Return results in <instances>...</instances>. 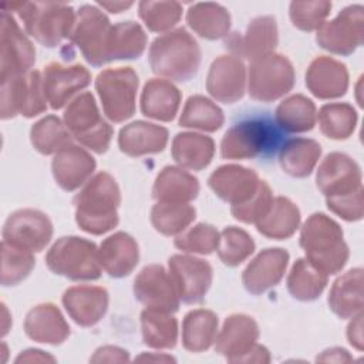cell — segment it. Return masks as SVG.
Masks as SVG:
<instances>
[{
  "label": "cell",
  "mask_w": 364,
  "mask_h": 364,
  "mask_svg": "<svg viewBox=\"0 0 364 364\" xmlns=\"http://www.w3.org/2000/svg\"><path fill=\"white\" fill-rule=\"evenodd\" d=\"M286 134L266 111L237 118L225 134L220 154L235 159H272L282 149Z\"/></svg>",
  "instance_id": "1"
},
{
  "label": "cell",
  "mask_w": 364,
  "mask_h": 364,
  "mask_svg": "<svg viewBox=\"0 0 364 364\" xmlns=\"http://www.w3.org/2000/svg\"><path fill=\"white\" fill-rule=\"evenodd\" d=\"M77 223L82 230L100 235L118 223L117 208L119 205V191L115 181L105 172H100L77 195Z\"/></svg>",
  "instance_id": "2"
},
{
  "label": "cell",
  "mask_w": 364,
  "mask_h": 364,
  "mask_svg": "<svg viewBox=\"0 0 364 364\" xmlns=\"http://www.w3.org/2000/svg\"><path fill=\"white\" fill-rule=\"evenodd\" d=\"M199 61V47L183 28L158 37L149 50L152 71L176 81H186L195 75Z\"/></svg>",
  "instance_id": "3"
},
{
  "label": "cell",
  "mask_w": 364,
  "mask_h": 364,
  "mask_svg": "<svg viewBox=\"0 0 364 364\" xmlns=\"http://www.w3.org/2000/svg\"><path fill=\"white\" fill-rule=\"evenodd\" d=\"M300 245L309 260L328 273H336L347 260L348 252L338 225L323 213L313 215L303 226Z\"/></svg>",
  "instance_id": "4"
},
{
  "label": "cell",
  "mask_w": 364,
  "mask_h": 364,
  "mask_svg": "<svg viewBox=\"0 0 364 364\" xmlns=\"http://www.w3.org/2000/svg\"><path fill=\"white\" fill-rule=\"evenodd\" d=\"M14 10L24 21L26 30L43 46L55 47L61 38L71 34L74 24L73 7L63 3H1Z\"/></svg>",
  "instance_id": "5"
},
{
  "label": "cell",
  "mask_w": 364,
  "mask_h": 364,
  "mask_svg": "<svg viewBox=\"0 0 364 364\" xmlns=\"http://www.w3.org/2000/svg\"><path fill=\"white\" fill-rule=\"evenodd\" d=\"M47 266L71 280H94L101 274L95 245L81 237H61L47 255Z\"/></svg>",
  "instance_id": "6"
},
{
  "label": "cell",
  "mask_w": 364,
  "mask_h": 364,
  "mask_svg": "<svg viewBox=\"0 0 364 364\" xmlns=\"http://www.w3.org/2000/svg\"><path fill=\"white\" fill-rule=\"evenodd\" d=\"M95 85L109 119L121 122L134 114L138 77L129 67L101 73Z\"/></svg>",
  "instance_id": "7"
},
{
  "label": "cell",
  "mask_w": 364,
  "mask_h": 364,
  "mask_svg": "<svg viewBox=\"0 0 364 364\" xmlns=\"http://www.w3.org/2000/svg\"><path fill=\"white\" fill-rule=\"evenodd\" d=\"M40 73L31 71L27 77L14 75L1 80V118L7 119L16 114L27 118L46 109V94Z\"/></svg>",
  "instance_id": "8"
},
{
  "label": "cell",
  "mask_w": 364,
  "mask_h": 364,
  "mask_svg": "<svg viewBox=\"0 0 364 364\" xmlns=\"http://www.w3.org/2000/svg\"><path fill=\"white\" fill-rule=\"evenodd\" d=\"M64 118L67 127L80 142L98 154L107 151L112 131L111 127L100 118L91 94L85 92L78 97L70 108H67Z\"/></svg>",
  "instance_id": "9"
},
{
  "label": "cell",
  "mask_w": 364,
  "mask_h": 364,
  "mask_svg": "<svg viewBox=\"0 0 364 364\" xmlns=\"http://www.w3.org/2000/svg\"><path fill=\"white\" fill-rule=\"evenodd\" d=\"M294 75L291 64L283 55H263L250 67L249 94L259 101H272L289 92Z\"/></svg>",
  "instance_id": "10"
},
{
  "label": "cell",
  "mask_w": 364,
  "mask_h": 364,
  "mask_svg": "<svg viewBox=\"0 0 364 364\" xmlns=\"http://www.w3.org/2000/svg\"><path fill=\"white\" fill-rule=\"evenodd\" d=\"M51 233V223L44 213L24 209L14 212L6 220L3 242L27 252H40L50 242Z\"/></svg>",
  "instance_id": "11"
},
{
  "label": "cell",
  "mask_w": 364,
  "mask_h": 364,
  "mask_svg": "<svg viewBox=\"0 0 364 364\" xmlns=\"http://www.w3.org/2000/svg\"><path fill=\"white\" fill-rule=\"evenodd\" d=\"M111 30L109 20L94 6H82L71 33V40L81 47L88 63L101 65L105 63V44Z\"/></svg>",
  "instance_id": "12"
},
{
  "label": "cell",
  "mask_w": 364,
  "mask_h": 364,
  "mask_svg": "<svg viewBox=\"0 0 364 364\" xmlns=\"http://www.w3.org/2000/svg\"><path fill=\"white\" fill-rule=\"evenodd\" d=\"M36 51L13 16L1 11V80L24 74L36 60Z\"/></svg>",
  "instance_id": "13"
},
{
  "label": "cell",
  "mask_w": 364,
  "mask_h": 364,
  "mask_svg": "<svg viewBox=\"0 0 364 364\" xmlns=\"http://www.w3.org/2000/svg\"><path fill=\"white\" fill-rule=\"evenodd\" d=\"M171 277L178 296L183 303H200L212 282V267L209 263L188 257L172 256L169 259Z\"/></svg>",
  "instance_id": "14"
},
{
  "label": "cell",
  "mask_w": 364,
  "mask_h": 364,
  "mask_svg": "<svg viewBox=\"0 0 364 364\" xmlns=\"http://www.w3.org/2000/svg\"><path fill=\"white\" fill-rule=\"evenodd\" d=\"M135 297L152 310L176 311L178 293L172 277L166 274L162 266L152 264L145 267L135 279Z\"/></svg>",
  "instance_id": "15"
},
{
  "label": "cell",
  "mask_w": 364,
  "mask_h": 364,
  "mask_svg": "<svg viewBox=\"0 0 364 364\" xmlns=\"http://www.w3.org/2000/svg\"><path fill=\"white\" fill-rule=\"evenodd\" d=\"M361 23H363V7L361 6H350L344 9L338 17L327 24H324L317 33V43L333 53L337 54H350L354 51L361 41L347 36L361 37Z\"/></svg>",
  "instance_id": "16"
},
{
  "label": "cell",
  "mask_w": 364,
  "mask_h": 364,
  "mask_svg": "<svg viewBox=\"0 0 364 364\" xmlns=\"http://www.w3.org/2000/svg\"><path fill=\"white\" fill-rule=\"evenodd\" d=\"M209 186L223 200L237 206L242 205L245 199H252L256 195L260 186V181H257L255 172L246 168L226 165L220 166L210 175Z\"/></svg>",
  "instance_id": "17"
},
{
  "label": "cell",
  "mask_w": 364,
  "mask_h": 364,
  "mask_svg": "<svg viewBox=\"0 0 364 364\" xmlns=\"http://www.w3.org/2000/svg\"><path fill=\"white\" fill-rule=\"evenodd\" d=\"M245 67L236 58L223 55L213 61L208 75V91L216 100L232 104L243 95Z\"/></svg>",
  "instance_id": "18"
},
{
  "label": "cell",
  "mask_w": 364,
  "mask_h": 364,
  "mask_svg": "<svg viewBox=\"0 0 364 364\" xmlns=\"http://www.w3.org/2000/svg\"><path fill=\"white\" fill-rule=\"evenodd\" d=\"M289 260L282 249H266L243 272V283L247 291L259 294L276 286L283 276Z\"/></svg>",
  "instance_id": "19"
},
{
  "label": "cell",
  "mask_w": 364,
  "mask_h": 364,
  "mask_svg": "<svg viewBox=\"0 0 364 364\" xmlns=\"http://www.w3.org/2000/svg\"><path fill=\"white\" fill-rule=\"evenodd\" d=\"M353 182L360 183L358 166L346 155L331 154L326 158L317 173V186L328 198L347 196Z\"/></svg>",
  "instance_id": "20"
},
{
  "label": "cell",
  "mask_w": 364,
  "mask_h": 364,
  "mask_svg": "<svg viewBox=\"0 0 364 364\" xmlns=\"http://www.w3.org/2000/svg\"><path fill=\"white\" fill-rule=\"evenodd\" d=\"M44 75V94L54 109L61 108L71 94L90 84V74L82 65L61 67L54 63L46 67Z\"/></svg>",
  "instance_id": "21"
},
{
  "label": "cell",
  "mask_w": 364,
  "mask_h": 364,
  "mask_svg": "<svg viewBox=\"0 0 364 364\" xmlns=\"http://www.w3.org/2000/svg\"><path fill=\"white\" fill-rule=\"evenodd\" d=\"M277 43V28L273 17H257L255 18L245 36H235L226 41V48L229 47L233 53L245 55V58H257L260 54L270 51Z\"/></svg>",
  "instance_id": "22"
},
{
  "label": "cell",
  "mask_w": 364,
  "mask_h": 364,
  "mask_svg": "<svg viewBox=\"0 0 364 364\" xmlns=\"http://www.w3.org/2000/svg\"><path fill=\"white\" fill-rule=\"evenodd\" d=\"M63 303L75 323L92 326L104 316L108 294L100 287H73L64 293Z\"/></svg>",
  "instance_id": "23"
},
{
  "label": "cell",
  "mask_w": 364,
  "mask_h": 364,
  "mask_svg": "<svg viewBox=\"0 0 364 364\" xmlns=\"http://www.w3.org/2000/svg\"><path fill=\"white\" fill-rule=\"evenodd\" d=\"M94 168V158L77 146L64 148L53 161L54 178L65 191H74L78 188Z\"/></svg>",
  "instance_id": "24"
},
{
  "label": "cell",
  "mask_w": 364,
  "mask_h": 364,
  "mask_svg": "<svg viewBox=\"0 0 364 364\" xmlns=\"http://www.w3.org/2000/svg\"><path fill=\"white\" fill-rule=\"evenodd\" d=\"M100 260L109 276L124 277L138 263V246L129 235L117 233L101 245Z\"/></svg>",
  "instance_id": "25"
},
{
  "label": "cell",
  "mask_w": 364,
  "mask_h": 364,
  "mask_svg": "<svg viewBox=\"0 0 364 364\" xmlns=\"http://www.w3.org/2000/svg\"><path fill=\"white\" fill-rule=\"evenodd\" d=\"M333 60L317 58L311 63L306 74V85L316 97L334 98L346 94L347 90V71L346 67L337 61L330 71Z\"/></svg>",
  "instance_id": "26"
},
{
  "label": "cell",
  "mask_w": 364,
  "mask_h": 364,
  "mask_svg": "<svg viewBox=\"0 0 364 364\" xmlns=\"http://www.w3.org/2000/svg\"><path fill=\"white\" fill-rule=\"evenodd\" d=\"M168 141V131L142 121L129 124L121 129L119 148L122 152L136 156L142 154L161 152Z\"/></svg>",
  "instance_id": "27"
},
{
  "label": "cell",
  "mask_w": 364,
  "mask_h": 364,
  "mask_svg": "<svg viewBox=\"0 0 364 364\" xmlns=\"http://www.w3.org/2000/svg\"><path fill=\"white\" fill-rule=\"evenodd\" d=\"M179 100V91L172 84L164 80H152L144 88L141 109L145 117L171 121L176 114Z\"/></svg>",
  "instance_id": "28"
},
{
  "label": "cell",
  "mask_w": 364,
  "mask_h": 364,
  "mask_svg": "<svg viewBox=\"0 0 364 364\" xmlns=\"http://www.w3.org/2000/svg\"><path fill=\"white\" fill-rule=\"evenodd\" d=\"M145 34L134 21L111 27L105 44V63L118 58H138L145 48Z\"/></svg>",
  "instance_id": "29"
},
{
  "label": "cell",
  "mask_w": 364,
  "mask_h": 364,
  "mask_svg": "<svg viewBox=\"0 0 364 364\" xmlns=\"http://www.w3.org/2000/svg\"><path fill=\"white\" fill-rule=\"evenodd\" d=\"M186 21L200 37L215 40L226 36L230 26V16L220 4L198 3L188 10Z\"/></svg>",
  "instance_id": "30"
},
{
  "label": "cell",
  "mask_w": 364,
  "mask_h": 364,
  "mask_svg": "<svg viewBox=\"0 0 364 364\" xmlns=\"http://www.w3.org/2000/svg\"><path fill=\"white\" fill-rule=\"evenodd\" d=\"M320 152V145L311 139H290L280 149V165L289 175L303 178L311 172Z\"/></svg>",
  "instance_id": "31"
},
{
  "label": "cell",
  "mask_w": 364,
  "mask_h": 364,
  "mask_svg": "<svg viewBox=\"0 0 364 364\" xmlns=\"http://www.w3.org/2000/svg\"><path fill=\"white\" fill-rule=\"evenodd\" d=\"M173 159L189 169L205 168L213 155V141L198 134H178L172 148Z\"/></svg>",
  "instance_id": "32"
},
{
  "label": "cell",
  "mask_w": 364,
  "mask_h": 364,
  "mask_svg": "<svg viewBox=\"0 0 364 364\" xmlns=\"http://www.w3.org/2000/svg\"><path fill=\"white\" fill-rule=\"evenodd\" d=\"M199 185L196 178L176 168L166 166L156 178L152 196L158 200H191L196 198Z\"/></svg>",
  "instance_id": "33"
},
{
  "label": "cell",
  "mask_w": 364,
  "mask_h": 364,
  "mask_svg": "<svg viewBox=\"0 0 364 364\" xmlns=\"http://www.w3.org/2000/svg\"><path fill=\"white\" fill-rule=\"evenodd\" d=\"M272 205L270 213L257 222V230L269 237H289L297 229L299 209L286 198H277Z\"/></svg>",
  "instance_id": "34"
},
{
  "label": "cell",
  "mask_w": 364,
  "mask_h": 364,
  "mask_svg": "<svg viewBox=\"0 0 364 364\" xmlns=\"http://www.w3.org/2000/svg\"><path fill=\"white\" fill-rule=\"evenodd\" d=\"M276 118L283 131H310L314 127V104L303 95H293L277 107Z\"/></svg>",
  "instance_id": "35"
},
{
  "label": "cell",
  "mask_w": 364,
  "mask_h": 364,
  "mask_svg": "<svg viewBox=\"0 0 364 364\" xmlns=\"http://www.w3.org/2000/svg\"><path fill=\"white\" fill-rule=\"evenodd\" d=\"M179 124L181 127L216 131L223 124V114L208 98L195 95L188 100Z\"/></svg>",
  "instance_id": "36"
},
{
  "label": "cell",
  "mask_w": 364,
  "mask_h": 364,
  "mask_svg": "<svg viewBox=\"0 0 364 364\" xmlns=\"http://www.w3.org/2000/svg\"><path fill=\"white\" fill-rule=\"evenodd\" d=\"M144 343L152 347H173L176 340V321L164 316L161 310H145L142 313Z\"/></svg>",
  "instance_id": "37"
},
{
  "label": "cell",
  "mask_w": 364,
  "mask_h": 364,
  "mask_svg": "<svg viewBox=\"0 0 364 364\" xmlns=\"http://www.w3.org/2000/svg\"><path fill=\"white\" fill-rule=\"evenodd\" d=\"M326 286V276L313 270L304 260H297L293 266L287 287L293 297L299 300H314Z\"/></svg>",
  "instance_id": "38"
},
{
  "label": "cell",
  "mask_w": 364,
  "mask_h": 364,
  "mask_svg": "<svg viewBox=\"0 0 364 364\" xmlns=\"http://www.w3.org/2000/svg\"><path fill=\"white\" fill-rule=\"evenodd\" d=\"M31 142L41 154L64 149L70 144V134L55 117H47L31 128Z\"/></svg>",
  "instance_id": "39"
},
{
  "label": "cell",
  "mask_w": 364,
  "mask_h": 364,
  "mask_svg": "<svg viewBox=\"0 0 364 364\" xmlns=\"http://www.w3.org/2000/svg\"><path fill=\"white\" fill-rule=\"evenodd\" d=\"M218 324L213 313L206 310L191 311L185 317V346L189 350H203L212 343Z\"/></svg>",
  "instance_id": "40"
},
{
  "label": "cell",
  "mask_w": 364,
  "mask_h": 364,
  "mask_svg": "<svg viewBox=\"0 0 364 364\" xmlns=\"http://www.w3.org/2000/svg\"><path fill=\"white\" fill-rule=\"evenodd\" d=\"M182 14V7L176 1H141L139 17L151 31H164L173 27Z\"/></svg>",
  "instance_id": "41"
},
{
  "label": "cell",
  "mask_w": 364,
  "mask_h": 364,
  "mask_svg": "<svg viewBox=\"0 0 364 364\" xmlns=\"http://www.w3.org/2000/svg\"><path fill=\"white\" fill-rule=\"evenodd\" d=\"M318 117L323 134L333 139L347 138L355 124V112L346 104L324 105Z\"/></svg>",
  "instance_id": "42"
},
{
  "label": "cell",
  "mask_w": 364,
  "mask_h": 364,
  "mask_svg": "<svg viewBox=\"0 0 364 364\" xmlns=\"http://www.w3.org/2000/svg\"><path fill=\"white\" fill-rule=\"evenodd\" d=\"M155 229L164 235H173L185 229V226L195 219V209L191 206H179L158 203L151 213Z\"/></svg>",
  "instance_id": "43"
},
{
  "label": "cell",
  "mask_w": 364,
  "mask_h": 364,
  "mask_svg": "<svg viewBox=\"0 0 364 364\" xmlns=\"http://www.w3.org/2000/svg\"><path fill=\"white\" fill-rule=\"evenodd\" d=\"M255 250L252 237L233 226L222 232V240L219 247V257L228 266H237Z\"/></svg>",
  "instance_id": "44"
},
{
  "label": "cell",
  "mask_w": 364,
  "mask_h": 364,
  "mask_svg": "<svg viewBox=\"0 0 364 364\" xmlns=\"http://www.w3.org/2000/svg\"><path fill=\"white\" fill-rule=\"evenodd\" d=\"M3 247V286H14L20 280L26 279L34 266V259L30 252L14 247L6 242L1 243Z\"/></svg>",
  "instance_id": "45"
},
{
  "label": "cell",
  "mask_w": 364,
  "mask_h": 364,
  "mask_svg": "<svg viewBox=\"0 0 364 364\" xmlns=\"http://www.w3.org/2000/svg\"><path fill=\"white\" fill-rule=\"evenodd\" d=\"M357 272L358 269L350 270L344 277L338 279L328 297L333 311L340 317H348L354 314L355 310L361 309V293L354 294L353 291V279Z\"/></svg>",
  "instance_id": "46"
},
{
  "label": "cell",
  "mask_w": 364,
  "mask_h": 364,
  "mask_svg": "<svg viewBox=\"0 0 364 364\" xmlns=\"http://www.w3.org/2000/svg\"><path fill=\"white\" fill-rule=\"evenodd\" d=\"M331 3L328 1H293L290 4V18L300 30L311 31L321 26L328 14Z\"/></svg>",
  "instance_id": "47"
},
{
  "label": "cell",
  "mask_w": 364,
  "mask_h": 364,
  "mask_svg": "<svg viewBox=\"0 0 364 364\" xmlns=\"http://www.w3.org/2000/svg\"><path fill=\"white\" fill-rule=\"evenodd\" d=\"M218 233L209 225H198L191 232L175 239V246L186 252L212 253L218 246Z\"/></svg>",
  "instance_id": "48"
},
{
  "label": "cell",
  "mask_w": 364,
  "mask_h": 364,
  "mask_svg": "<svg viewBox=\"0 0 364 364\" xmlns=\"http://www.w3.org/2000/svg\"><path fill=\"white\" fill-rule=\"evenodd\" d=\"M98 4H100L101 7L109 10L111 13H121L122 10H125V9H128V7L132 6L131 1H128V3H118V1H115V3H107V1H100Z\"/></svg>",
  "instance_id": "49"
}]
</instances>
